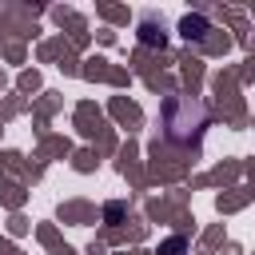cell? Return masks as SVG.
Returning <instances> with one entry per match:
<instances>
[{"instance_id":"obj_1","label":"cell","mask_w":255,"mask_h":255,"mask_svg":"<svg viewBox=\"0 0 255 255\" xmlns=\"http://www.w3.org/2000/svg\"><path fill=\"white\" fill-rule=\"evenodd\" d=\"M179 251H183V239H171V243L163 247V255H179Z\"/></svg>"}]
</instances>
